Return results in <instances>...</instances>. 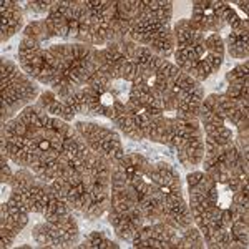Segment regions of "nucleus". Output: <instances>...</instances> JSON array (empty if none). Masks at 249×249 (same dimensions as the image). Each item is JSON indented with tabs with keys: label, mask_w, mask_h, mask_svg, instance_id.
Instances as JSON below:
<instances>
[{
	"label": "nucleus",
	"mask_w": 249,
	"mask_h": 249,
	"mask_svg": "<svg viewBox=\"0 0 249 249\" xmlns=\"http://www.w3.org/2000/svg\"><path fill=\"white\" fill-rule=\"evenodd\" d=\"M98 101H100L101 107L110 108V107H113V105H115V95H113V93H110V91H103L100 95V98H98Z\"/></svg>",
	"instance_id": "nucleus-1"
},
{
	"label": "nucleus",
	"mask_w": 249,
	"mask_h": 249,
	"mask_svg": "<svg viewBox=\"0 0 249 249\" xmlns=\"http://www.w3.org/2000/svg\"><path fill=\"white\" fill-rule=\"evenodd\" d=\"M128 90V85H126L125 80H116L115 85H113V95H123V93Z\"/></svg>",
	"instance_id": "nucleus-2"
},
{
	"label": "nucleus",
	"mask_w": 249,
	"mask_h": 249,
	"mask_svg": "<svg viewBox=\"0 0 249 249\" xmlns=\"http://www.w3.org/2000/svg\"><path fill=\"white\" fill-rule=\"evenodd\" d=\"M68 30H70L72 35H75L76 32H78V22H76V20H72V22L68 23Z\"/></svg>",
	"instance_id": "nucleus-3"
},
{
	"label": "nucleus",
	"mask_w": 249,
	"mask_h": 249,
	"mask_svg": "<svg viewBox=\"0 0 249 249\" xmlns=\"http://www.w3.org/2000/svg\"><path fill=\"white\" fill-rule=\"evenodd\" d=\"M38 148L42 150V151H48V150H50V141L48 140H40L38 141Z\"/></svg>",
	"instance_id": "nucleus-4"
},
{
	"label": "nucleus",
	"mask_w": 249,
	"mask_h": 249,
	"mask_svg": "<svg viewBox=\"0 0 249 249\" xmlns=\"http://www.w3.org/2000/svg\"><path fill=\"white\" fill-rule=\"evenodd\" d=\"M145 83L148 85V87H153V85L156 83V75H153V73H151V75H148L145 78Z\"/></svg>",
	"instance_id": "nucleus-5"
},
{
	"label": "nucleus",
	"mask_w": 249,
	"mask_h": 249,
	"mask_svg": "<svg viewBox=\"0 0 249 249\" xmlns=\"http://www.w3.org/2000/svg\"><path fill=\"white\" fill-rule=\"evenodd\" d=\"M161 191H163L165 194H168V193H169V188H168V186H163V188H161Z\"/></svg>",
	"instance_id": "nucleus-6"
}]
</instances>
